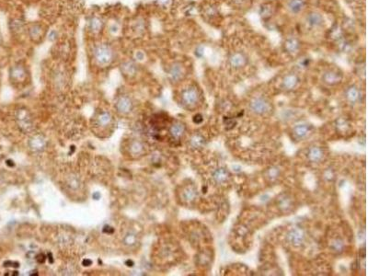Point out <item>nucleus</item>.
Instances as JSON below:
<instances>
[{
  "instance_id": "nucleus-8",
  "label": "nucleus",
  "mask_w": 368,
  "mask_h": 276,
  "mask_svg": "<svg viewBox=\"0 0 368 276\" xmlns=\"http://www.w3.org/2000/svg\"><path fill=\"white\" fill-rule=\"evenodd\" d=\"M247 63V57L242 53H234L229 57V64L235 68H240Z\"/></svg>"
},
{
  "instance_id": "nucleus-14",
  "label": "nucleus",
  "mask_w": 368,
  "mask_h": 276,
  "mask_svg": "<svg viewBox=\"0 0 368 276\" xmlns=\"http://www.w3.org/2000/svg\"><path fill=\"white\" fill-rule=\"evenodd\" d=\"M184 131H185V126L182 123H175L174 124L171 125L170 129V133L174 139H179L182 137Z\"/></svg>"
},
{
  "instance_id": "nucleus-17",
  "label": "nucleus",
  "mask_w": 368,
  "mask_h": 276,
  "mask_svg": "<svg viewBox=\"0 0 368 276\" xmlns=\"http://www.w3.org/2000/svg\"><path fill=\"white\" fill-rule=\"evenodd\" d=\"M323 156V151L319 147H312L308 152V158L311 161H319Z\"/></svg>"
},
{
  "instance_id": "nucleus-29",
  "label": "nucleus",
  "mask_w": 368,
  "mask_h": 276,
  "mask_svg": "<svg viewBox=\"0 0 368 276\" xmlns=\"http://www.w3.org/2000/svg\"><path fill=\"white\" fill-rule=\"evenodd\" d=\"M277 174H278V170H277L276 168H271V169L269 170V176H270V177L275 178V177L277 176Z\"/></svg>"
},
{
  "instance_id": "nucleus-7",
  "label": "nucleus",
  "mask_w": 368,
  "mask_h": 276,
  "mask_svg": "<svg viewBox=\"0 0 368 276\" xmlns=\"http://www.w3.org/2000/svg\"><path fill=\"white\" fill-rule=\"evenodd\" d=\"M116 109L119 112L126 114L129 113L133 109V103L131 99L127 97H122L118 99L116 103Z\"/></svg>"
},
{
  "instance_id": "nucleus-12",
  "label": "nucleus",
  "mask_w": 368,
  "mask_h": 276,
  "mask_svg": "<svg viewBox=\"0 0 368 276\" xmlns=\"http://www.w3.org/2000/svg\"><path fill=\"white\" fill-rule=\"evenodd\" d=\"M197 196L196 189L192 185L186 186L182 192V199L185 203H191L195 200Z\"/></svg>"
},
{
  "instance_id": "nucleus-26",
  "label": "nucleus",
  "mask_w": 368,
  "mask_h": 276,
  "mask_svg": "<svg viewBox=\"0 0 368 276\" xmlns=\"http://www.w3.org/2000/svg\"><path fill=\"white\" fill-rule=\"evenodd\" d=\"M343 247H344L343 246V242L341 240H340V239H334V240L331 241L330 248H332V250L334 251H337V252L341 251L343 250Z\"/></svg>"
},
{
  "instance_id": "nucleus-18",
  "label": "nucleus",
  "mask_w": 368,
  "mask_h": 276,
  "mask_svg": "<svg viewBox=\"0 0 368 276\" xmlns=\"http://www.w3.org/2000/svg\"><path fill=\"white\" fill-rule=\"evenodd\" d=\"M284 46H285L286 51H288V53H296L298 51L299 47H300V44H299V42L296 39L291 38V39H288L285 42Z\"/></svg>"
},
{
  "instance_id": "nucleus-4",
  "label": "nucleus",
  "mask_w": 368,
  "mask_h": 276,
  "mask_svg": "<svg viewBox=\"0 0 368 276\" xmlns=\"http://www.w3.org/2000/svg\"><path fill=\"white\" fill-rule=\"evenodd\" d=\"M96 55V59L97 61L101 64V65H106L108 64L111 59H112V52L111 50L107 47V46H100L95 53Z\"/></svg>"
},
{
  "instance_id": "nucleus-31",
  "label": "nucleus",
  "mask_w": 368,
  "mask_h": 276,
  "mask_svg": "<svg viewBox=\"0 0 368 276\" xmlns=\"http://www.w3.org/2000/svg\"><path fill=\"white\" fill-rule=\"evenodd\" d=\"M86 263H87V264H88V266H89V265L91 264V261H88V260H87V261H85V262H84V264H86Z\"/></svg>"
},
{
  "instance_id": "nucleus-5",
  "label": "nucleus",
  "mask_w": 368,
  "mask_h": 276,
  "mask_svg": "<svg viewBox=\"0 0 368 276\" xmlns=\"http://www.w3.org/2000/svg\"><path fill=\"white\" fill-rule=\"evenodd\" d=\"M341 78H342L341 74L339 71L333 69L326 71L323 75V81L328 85H336L339 82H341Z\"/></svg>"
},
{
  "instance_id": "nucleus-15",
  "label": "nucleus",
  "mask_w": 368,
  "mask_h": 276,
  "mask_svg": "<svg viewBox=\"0 0 368 276\" xmlns=\"http://www.w3.org/2000/svg\"><path fill=\"white\" fill-rule=\"evenodd\" d=\"M298 83V77L296 75H288L283 80V87L286 89H293Z\"/></svg>"
},
{
  "instance_id": "nucleus-21",
  "label": "nucleus",
  "mask_w": 368,
  "mask_h": 276,
  "mask_svg": "<svg viewBox=\"0 0 368 276\" xmlns=\"http://www.w3.org/2000/svg\"><path fill=\"white\" fill-rule=\"evenodd\" d=\"M278 205H279V207H280L281 209H283V210H288V209H290V208L292 207V201H291V199H290L288 196L285 195L284 197H281V198L279 199Z\"/></svg>"
},
{
  "instance_id": "nucleus-1",
  "label": "nucleus",
  "mask_w": 368,
  "mask_h": 276,
  "mask_svg": "<svg viewBox=\"0 0 368 276\" xmlns=\"http://www.w3.org/2000/svg\"><path fill=\"white\" fill-rule=\"evenodd\" d=\"M182 102L186 106H193L199 99V92L195 87H188L182 94Z\"/></svg>"
},
{
  "instance_id": "nucleus-11",
  "label": "nucleus",
  "mask_w": 368,
  "mask_h": 276,
  "mask_svg": "<svg viewBox=\"0 0 368 276\" xmlns=\"http://www.w3.org/2000/svg\"><path fill=\"white\" fill-rule=\"evenodd\" d=\"M311 131V126L308 124H298L294 128V136L297 139H303L307 136Z\"/></svg>"
},
{
  "instance_id": "nucleus-3",
  "label": "nucleus",
  "mask_w": 368,
  "mask_h": 276,
  "mask_svg": "<svg viewBox=\"0 0 368 276\" xmlns=\"http://www.w3.org/2000/svg\"><path fill=\"white\" fill-rule=\"evenodd\" d=\"M305 238V235L303 230L300 228H294L287 234V240L289 243L295 247L300 246Z\"/></svg>"
},
{
  "instance_id": "nucleus-10",
  "label": "nucleus",
  "mask_w": 368,
  "mask_h": 276,
  "mask_svg": "<svg viewBox=\"0 0 368 276\" xmlns=\"http://www.w3.org/2000/svg\"><path fill=\"white\" fill-rule=\"evenodd\" d=\"M46 145V140L41 135H36L30 140V146L33 151H42Z\"/></svg>"
},
{
  "instance_id": "nucleus-6",
  "label": "nucleus",
  "mask_w": 368,
  "mask_h": 276,
  "mask_svg": "<svg viewBox=\"0 0 368 276\" xmlns=\"http://www.w3.org/2000/svg\"><path fill=\"white\" fill-rule=\"evenodd\" d=\"M18 124L19 126L22 130L29 132L31 128H32V123H31V119L28 113V112L24 111H19L18 114Z\"/></svg>"
},
{
  "instance_id": "nucleus-13",
  "label": "nucleus",
  "mask_w": 368,
  "mask_h": 276,
  "mask_svg": "<svg viewBox=\"0 0 368 276\" xmlns=\"http://www.w3.org/2000/svg\"><path fill=\"white\" fill-rule=\"evenodd\" d=\"M305 6L306 0H289L288 2V9L294 14L301 12Z\"/></svg>"
},
{
  "instance_id": "nucleus-24",
  "label": "nucleus",
  "mask_w": 368,
  "mask_h": 276,
  "mask_svg": "<svg viewBox=\"0 0 368 276\" xmlns=\"http://www.w3.org/2000/svg\"><path fill=\"white\" fill-rule=\"evenodd\" d=\"M123 242H124V244L127 245V246H133V245H134L135 242H136V237H135V235H134L133 233H128V234L124 237Z\"/></svg>"
},
{
  "instance_id": "nucleus-23",
  "label": "nucleus",
  "mask_w": 368,
  "mask_h": 276,
  "mask_svg": "<svg viewBox=\"0 0 368 276\" xmlns=\"http://www.w3.org/2000/svg\"><path fill=\"white\" fill-rule=\"evenodd\" d=\"M190 144L195 148L202 147L204 144V139L201 136H194L190 140Z\"/></svg>"
},
{
  "instance_id": "nucleus-22",
  "label": "nucleus",
  "mask_w": 368,
  "mask_h": 276,
  "mask_svg": "<svg viewBox=\"0 0 368 276\" xmlns=\"http://www.w3.org/2000/svg\"><path fill=\"white\" fill-rule=\"evenodd\" d=\"M143 148H144V146H143L142 143H140L139 141H134V142H133V143L131 144V146H130V151L132 152V154H133V155H137V154H140V153H142V151H143Z\"/></svg>"
},
{
  "instance_id": "nucleus-19",
  "label": "nucleus",
  "mask_w": 368,
  "mask_h": 276,
  "mask_svg": "<svg viewBox=\"0 0 368 276\" xmlns=\"http://www.w3.org/2000/svg\"><path fill=\"white\" fill-rule=\"evenodd\" d=\"M228 172L225 168H218L214 172V179L217 182H224L228 178Z\"/></svg>"
},
{
  "instance_id": "nucleus-9",
  "label": "nucleus",
  "mask_w": 368,
  "mask_h": 276,
  "mask_svg": "<svg viewBox=\"0 0 368 276\" xmlns=\"http://www.w3.org/2000/svg\"><path fill=\"white\" fill-rule=\"evenodd\" d=\"M307 23L312 28H319L324 23L323 17L317 12H311L307 17Z\"/></svg>"
},
{
  "instance_id": "nucleus-20",
  "label": "nucleus",
  "mask_w": 368,
  "mask_h": 276,
  "mask_svg": "<svg viewBox=\"0 0 368 276\" xmlns=\"http://www.w3.org/2000/svg\"><path fill=\"white\" fill-rule=\"evenodd\" d=\"M346 97L351 102H355L359 99V90L355 87H351L347 89Z\"/></svg>"
},
{
  "instance_id": "nucleus-2",
  "label": "nucleus",
  "mask_w": 368,
  "mask_h": 276,
  "mask_svg": "<svg viewBox=\"0 0 368 276\" xmlns=\"http://www.w3.org/2000/svg\"><path fill=\"white\" fill-rule=\"evenodd\" d=\"M250 109L258 114H264L270 111V103L263 98H255L250 102Z\"/></svg>"
},
{
  "instance_id": "nucleus-30",
  "label": "nucleus",
  "mask_w": 368,
  "mask_h": 276,
  "mask_svg": "<svg viewBox=\"0 0 368 276\" xmlns=\"http://www.w3.org/2000/svg\"><path fill=\"white\" fill-rule=\"evenodd\" d=\"M202 121V116L199 115V114H197V115L194 116V118H193V122H194L195 124H199V123H201Z\"/></svg>"
},
{
  "instance_id": "nucleus-27",
  "label": "nucleus",
  "mask_w": 368,
  "mask_h": 276,
  "mask_svg": "<svg viewBox=\"0 0 368 276\" xmlns=\"http://www.w3.org/2000/svg\"><path fill=\"white\" fill-rule=\"evenodd\" d=\"M79 180H77L76 179V177H75V176H73L72 178H70L69 180H68V182H67V185H68V187L70 188V189H73V190H76V189H77L78 187H79Z\"/></svg>"
},
{
  "instance_id": "nucleus-28",
  "label": "nucleus",
  "mask_w": 368,
  "mask_h": 276,
  "mask_svg": "<svg viewBox=\"0 0 368 276\" xmlns=\"http://www.w3.org/2000/svg\"><path fill=\"white\" fill-rule=\"evenodd\" d=\"M12 75H13L14 77H16L17 79H19V78H23L24 75H25V74H24L23 69L18 68H18L14 69V72H13Z\"/></svg>"
},
{
  "instance_id": "nucleus-25",
  "label": "nucleus",
  "mask_w": 368,
  "mask_h": 276,
  "mask_svg": "<svg viewBox=\"0 0 368 276\" xmlns=\"http://www.w3.org/2000/svg\"><path fill=\"white\" fill-rule=\"evenodd\" d=\"M170 75H171V76H172V78H173L174 80H178V79H180V78L182 77V69L179 66H175V67H173L172 69H171Z\"/></svg>"
},
{
  "instance_id": "nucleus-16",
  "label": "nucleus",
  "mask_w": 368,
  "mask_h": 276,
  "mask_svg": "<svg viewBox=\"0 0 368 276\" xmlns=\"http://www.w3.org/2000/svg\"><path fill=\"white\" fill-rule=\"evenodd\" d=\"M112 122V118L108 112H101L97 118V124L101 127L109 126Z\"/></svg>"
}]
</instances>
